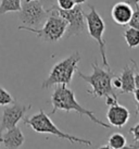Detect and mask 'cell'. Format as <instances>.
I'll return each instance as SVG.
<instances>
[{"label":"cell","mask_w":139,"mask_h":149,"mask_svg":"<svg viewBox=\"0 0 139 149\" xmlns=\"http://www.w3.org/2000/svg\"><path fill=\"white\" fill-rule=\"evenodd\" d=\"M81 60L82 56L79 51H75L67 58L62 59L61 61L57 62L52 66L48 77L44 81L41 87L45 89L54 85H66V86L70 85Z\"/></svg>","instance_id":"cell-4"},{"label":"cell","mask_w":139,"mask_h":149,"mask_svg":"<svg viewBox=\"0 0 139 149\" xmlns=\"http://www.w3.org/2000/svg\"><path fill=\"white\" fill-rule=\"evenodd\" d=\"M15 101V99L13 98V96L4 89L2 86H0V106H8V104H11Z\"/></svg>","instance_id":"cell-17"},{"label":"cell","mask_w":139,"mask_h":149,"mask_svg":"<svg viewBox=\"0 0 139 149\" xmlns=\"http://www.w3.org/2000/svg\"><path fill=\"white\" fill-rule=\"evenodd\" d=\"M135 88H139V72L135 73Z\"/></svg>","instance_id":"cell-25"},{"label":"cell","mask_w":139,"mask_h":149,"mask_svg":"<svg viewBox=\"0 0 139 149\" xmlns=\"http://www.w3.org/2000/svg\"><path fill=\"white\" fill-rule=\"evenodd\" d=\"M41 3H42V6H44V8L49 12L50 10L53 8V7H56L54 6V1L56 0H40Z\"/></svg>","instance_id":"cell-21"},{"label":"cell","mask_w":139,"mask_h":149,"mask_svg":"<svg viewBox=\"0 0 139 149\" xmlns=\"http://www.w3.org/2000/svg\"><path fill=\"white\" fill-rule=\"evenodd\" d=\"M92 73L90 75L83 74L78 71V76L82 77L85 82L89 84L91 89H88L87 93L94 98H106V96H116L115 89L112 86V79L115 74L110 70H104L100 68L97 59L91 63Z\"/></svg>","instance_id":"cell-2"},{"label":"cell","mask_w":139,"mask_h":149,"mask_svg":"<svg viewBox=\"0 0 139 149\" xmlns=\"http://www.w3.org/2000/svg\"><path fill=\"white\" fill-rule=\"evenodd\" d=\"M127 146V139L121 133H113L109 139L106 145L101 146L100 148H111V149H122Z\"/></svg>","instance_id":"cell-14"},{"label":"cell","mask_w":139,"mask_h":149,"mask_svg":"<svg viewBox=\"0 0 139 149\" xmlns=\"http://www.w3.org/2000/svg\"><path fill=\"white\" fill-rule=\"evenodd\" d=\"M123 36L128 48H136L139 46V29L129 26V29L124 32Z\"/></svg>","instance_id":"cell-16"},{"label":"cell","mask_w":139,"mask_h":149,"mask_svg":"<svg viewBox=\"0 0 139 149\" xmlns=\"http://www.w3.org/2000/svg\"><path fill=\"white\" fill-rule=\"evenodd\" d=\"M29 109H32V104H21L17 102H13L11 106H6L2 113L1 122H0V133L7 131L9 128L17 126L20 121L24 120L25 114Z\"/></svg>","instance_id":"cell-9"},{"label":"cell","mask_w":139,"mask_h":149,"mask_svg":"<svg viewBox=\"0 0 139 149\" xmlns=\"http://www.w3.org/2000/svg\"><path fill=\"white\" fill-rule=\"evenodd\" d=\"M125 2L131 4V7H135L136 9H139V0H125Z\"/></svg>","instance_id":"cell-23"},{"label":"cell","mask_w":139,"mask_h":149,"mask_svg":"<svg viewBox=\"0 0 139 149\" xmlns=\"http://www.w3.org/2000/svg\"><path fill=\"white\" fill-rule=\"evenodd\" d=\"M50 11L56 12L58 15H60L63 20L66 21L67 23L65 32L66 38L71 37V36H78L81 34L85 33L86 20H85V15H84L85 12L83 11L81 4H75L73 8L70 10H62L58 7H53Z\"/></svg>","instance_id":"cell-7"},{"label":"cell","mask_w":139,"mask_h":149,"mask_svg":"<svg viewBox=\"0 0 139 149\" xmlns=\"http://www.w3.org/2000/svg\"><path fill=\"white\" fill-rule=\"evenodd\" d=\"M104 99H106V104L108 106V107H110V106H112V104H119L117 97H116V96H106Z\"/></svg>","instance_id":"cell-22"},{"label":"cell","mask_w":139,"mask_h":149,"mask_svg":"<svg viewBox=\"0 0 139 149\" xmlns=\"http://www.w3.org/2000/svg\"><path fill=\"white\" fill-rule=\"evenodd\" d=\"M24 141L25 137L17 125L0 133V148H20Z\"/></svg>","instance_id":"cell-11"},{"label":"cell","mask_w":139,"mask_h":149,"mask_svg":"<svg viewBox=\"0 0 139 149\" xmlns=\"http://www.w3.org/2000/svg\"><path fill=\"white\" fill-rule=\"evenodd\" d=\"M58 4V8L62 10H70L75 6L73 0H56Z\"/></svg>","instance_id":"cell-18"},{"label":"cell","mask_w":139,"mask_h":149,"mask_svg":"<svg viewBox=\"0 0 139 149\" xmlns=\"http://www.w3.org/2000/svg\"><path fill=\"white\" fill-rule=\"evenodd\" d=\"M84 15H85V20H86V29L88 31L89 36L98 42L102 64L106 66L108 69H110V64L108 62V58H106V40L103 39V34L106 31V23L101 15L97 12L94 6H90L89 13H84Z\"/></svg>","instance_id":"cell-6"},{"label":"cell","mask_w":139,"mask_h":149,"mask_svg":"<svg viewBox=\"0 0 139 149\" xmlns=\"http://www.w3.org/2000/svg\"><path fill=\"white\" fill-rule=\"evenodd\" d=\"M47 15L48 11L44 8L40 0H31L23 1L19 19L26 26L37 27L46 21Z\"/></svg>","instance_id":"cell-8"},{"label":"cell","mask_w":139,"mask_h":149,"mask_svg":"<svg viewBox=\"0 0 139 149\" xmlns=\"http://www.w3.org/2000/svg\"><path fill=\"white\" fill-rule=\"evenodd\" d=\"M73 1L75 4H83V3H85L87 0H73Z\"/></svg>","instance_id":"cell-26"},{"label":"cell","mask_w":139,"mask_h":149,"mask_svg":"<svg viewBox=\"0 0 139 149\" xmlns=\"http://www.w3.org/2000/svg\"><path fill=\"white\" fill-rule=\"evenodd\" d=\"M133 12L134 11L131 4L123 1V2H117L113 6V8L111 10V17L116 24L123 26L129 23Z\"/></svg>","instance_id":"cell-12"},{"label":"cell","mask_w":139,"mask_h":149,"mask_svg":"<svg viewBox=\"0 0 139 149\" xmlns=\"http://www.w3.org/2000/svg\"><path fill=\"white\" fill-rule=\"evenodd\" d=\"M136 113H137V114H139V104L136 106Z\"/></svg>","instance_id":"cell-27"},{"label":"cell","mask_w":139,"mask_h":149,"mask_svg":"<svg viewBox=\"0 0 139 149\" xmlns=\"http://www.w3.org/2000/svg\"><path fill=\"white\" fill-rule=\"evenodd\" d=\"M50 12L52 13L51 17H49L44 22V25L41 29L21 25L19 26V29L27 31L29 33L35 34L38 38H40L41 40L47 42H56L60 40L65 35L67 23L56 12H53V11H50Z\"/></svg>","instance_id":"cell-5"},{"label":"cell","mask_w":139,"mask_h":149,"mask_svg":"<svg viewBox=\"0 0 139 149\" xmlns=\"http://www.w3.org/2000/svg\"><path fill=\"white\" fill-rule=\"evenodd\" d=\"M24 124L29 126V127L34 130L36 133H40V134H50L53 136H57L61 139H66L70 143H77V144H82L85 146H91L92 143L89 139H85V138H79V137L73 136L71 134L61 131L60 128L57 127V125L52 122L50 119V116L47 114L42 109L39 110L36 114L29 116V118H24Z\"/></svg>","instance_id":"cell-3"},{"label":"cell","mask_w":139,"mask_h":149,"mask_svg":"<svg viewBox=\"0 0 139 149\" xmlns=\"http://www.w3.org/2000/svg\"><path fill=\"white\" fill-rule=\"evenodd\" d=\"M129 118V110L120 104L110 106L106 112V119L109 121V124L115 127H123L128 122Z\"/></svg>","instance_id":"cell-10"},{"label":"cell","mask_w":139,"mask_h":149,"mask_svg":"<svg viewBox=\"0 0 139 149\" xmlns=\"http://www.w3.org/2000/svg\"><path fill=\"white\" fill-rule=\"evenodd\" d=\"M129 133L133 134L134 136V143H135V147H139V122L135 126L129 128Z\"/></svg>","instance_id":"cell-20"},{"label":"cell","mask_w":139,"mask_h":149,"mask_svg":"<svg viewBox=\"0 0 139 149\" xmlns=\"http://www.w3.org/2000/svg\"><path fill=\"white\" fill-rule=\"evenodd\" d=\"M22 0H0V14L8 12H20Z\"/></svg>","instance_id":"cell-15"},{"label":"cell","mask_w":139,"mask_h":149,"mask_svg":"<svg viewBox=\"0 0 139 149\" xmlns=\"http://www.w3.org/2000/svg\"><path fill=\"white\" fill-rule=\"evenodd\" d=\"M51 106H52V110L49 113V116L54 114L57 111H65L66 113H70L72 110H74L81 116H86L87 118H89L91 122L96 123L97 125H100V126L109 128V130L111 128V125L109 123L99 120L94 114V111L88 110L85 107H83L82 104H78L75 98L74 91L67 88L66 85H59V87H57L53 91L52 95H51Z\"/></svg>","instance_id":"cell-1"},{"label":"cell","mask_w":139,"mask_h":149,"mask_svg":"<svg viewBox=\"0 0 139 149\" xmlns=\"http://www.w3.org/2000/svg\"><path fill=\"white\" fill-rule=\"evenodd\" d=\"M128 25L131 27H134V29H139V9H136L135 11L133 12V15H131V19Z\"/></svg>","instance_id":"cell-19"},{"label":"cell","mask_w":139,"mask_h":149,"mask_svg":"<svg viewBox=\"0 0 139 149\" xmlns=\"http://www.w3.org/2000/svg\"><path fill=\"white\" fill-rule=\"evenodd\" d=\"M131 61L134 63V68L126 65L119 76L122 83V86L120 88V94H131L135 89V61Z\"/></svg>","instance_id":"cell-13"},{"label":"cell","mask_w":139,"mask_h":149,"mask_svg":"<svg viewBox=\"0 0 139 149\" xmlns=\"http://www.w3.org/2000/svg\"><path fill=\"white\" fill-rule=\"evenodd\" d=\"M133 95H134V98L137 101V104H139V88H135L134 91H133Z\"/></svg>","instance_id":"cell-24"},{"label":"cell","mask_w":139,"mask_h":149,"mask_svg":"<svg viewBox=\"0 0 139 149\" xmlns=\"http://www.w3.org/2000/svg\"><path fill=\"white\" fill-rule=\"evenodd\" d=\"M22 1H31V0H22Z\"/></svg>","instance_id":"cell-28"}]
</instances>
